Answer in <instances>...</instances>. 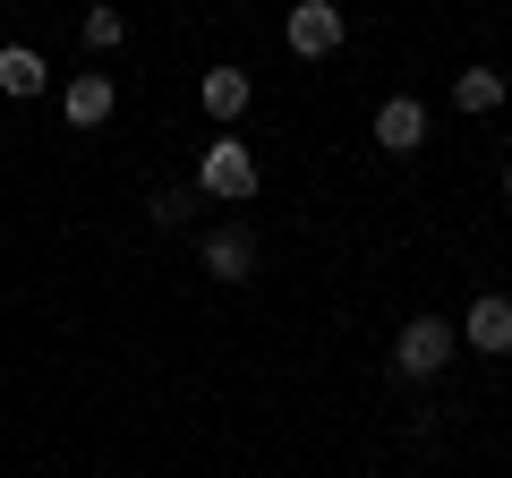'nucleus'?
Returning a JSON list of instances; mask_svg holds the SVG:
<instances>
[{
  "label": "nucleus",
  "instance_id": "nucleus-5",
  "mask_svg": "<svg viewBox=\"0 0 512 478\" xmlns=\"http://www.w3.org/2000/svg\"><path fill=\"white\" fill-rule=\"evenodd\" d=\"M461 342H470V350H487V359H504V350H512V299H478V308H470V325H461Z\"/></svg>",
  "mask_w": 512,
  "mask_h": 478
},
{
  "label": "nucleus",
  "instance_id": "nucleus-10",
  "mask_svg": "<svg viewBox=\"0 0 512 478\" xmlns=\"http://www.w3.org/2000/svg\"><path fill=\"white\" fill-rule=\"evenodd\" d=\"M453 103L461 111H495V103H504V69H461L453 77Z\"/></svg>",
  "mask_w": 512,
  "mask_h": 478
},
{
  "label": "nucleus",
  "instance_id": "nucleus-9",
  "mask_svg": "<svg viewBox=\"0 0 512 478\" xmlns=\"http://www.w3.org/2000/svg\"><path fill=\"white\" fill-rule=\"evenodd\" d=\"M205 111H214V120H239V111H248V77L239 69H205Z\"/></svg>",
  "mask_w": 512,
  "mask_h": 478
},
{
  "label": "nucleus",
  "instance_id": "nucleus-7",
  "mask_svg": "<svg viewBox=\"0 0 512 478\" xmlns=\"http://www.w3.org/2000/svg\"><path fill=\"white\" fill-rule=\"evenodd\" d=\"M43 77H52V69H43L26 43H9V52H0V94H18V103H26V94H43Z\"/></svg>",
  "mask_w": 512,
  "mask_h": 478
},
{
  "label": "nucleus",
  "instance_id": "nucleus-6",
  "mask_svg": "<svg viewBox=\"0 0 512 478\" xmlns=\"http://www.w3.org/2000/svg\"><path fill=\"white\" fill-rule=\"evenodd\" d=\"M111 103H120V94H111V77H77V86L60 94V111H69L77 129H103V120H111Z\"/></svg>",
  "mask_w": 512,
  "mask_h": 478
},
{
  "label": "nucleus",
  "instance_id": "nucleus-2",
  "mask_svg": "<svg viewBox=\"0 0 512 478\" xmlns=\"http://www.w3.org/2000/svg\"><path fill=\"white\" fill-rule=\"evenodd\" d=\"M444 359H453V325H436V316L402 325V342H393V368H402V376H436Z\"/></svg>",
  "mask_w": 512,
  "mask_h": 478
},
{
  "label": "nucleus",
  "instance_id": "nucleus-1",
  "mask_svg": "<svg viewBox=\"0 0 512 478\" xmlns=\"http://www.w3.org/2000/svg\"><path fill=\"white\" fill-rule=\"evenodd\" d=\"M291 52L299 60H333L342 52V9H333V0H299L291 9Z\"/></svg>",
  "mask_w": 512,
  "mask_h": 478
},
{
  "label": "nucleus",
  "instance_id": "nucleus-8",
  "mask_svg": "<svg viewBox=\"0 0 512 478\" xmlns=\"http://www.w3.org/2000/svg\"><path fill=\"white\" fill-rule=\"evenodd\" d=\"M205 265H214L222 282H248V265H256V239H248V231H214V248H205Z\"/></svg>",
  "mask_w": 512,
  "mask_h": 478
},
{
  "label": "nucleus",
  "instance_id": "nucleus-11",
  "mask_svg": "<svg viewBox=\"0 0 512 478\" xmlns=\"http://www.w3.org/2000/svg\"><path fill=\"white\" fill-rule=\"evenodd\" d=\"M120 35H128L120 9H86V43H94V52H120Z\"/></svg>",
  "mask_w": 512,
  "mask_h": 478
},
{
  "label": "nucleus",
  "instance_id": "nucleus-13",
  "mask_svg": "<svg viewBox=\"0 0 512 478\" xmlns=\"http://www.w3.org/2000/svg\"><path fill=\"white\" fill-rule=\"evenodd\" d=\"M504 197H512V171H504Z\"/></svg>",
  "mask_w": 512,
  "mask_h": 478
},
{
  "label": "nucleus",
  "instance_id": "nucleus-3",
  "mask_svg": "<svg viewBox=\"0 0 512 478\" xmlns=\"http://www.w3.org/2000/svg\"><path fill=\"white\" fill-rule=\"evenodd\" d=\"M197 188L205 197H256V163H248V146H205V163H197Z\"/></svg>",
  "mask_w": 512,
  "mask_h": 478
},
{
  "label": "nucleus",
  "instance_id": "nucleus-12",
  "mask_svg": "<svg viewBox=\"0 0 512 478\" xmlns=\"http://www.w3.org/2000/svg\"><path fill=\"white\" fill-rule=\"evenodd\" d=\"M188 205H197L188 188H163V197H154V222H188Z\"/></svg>",
  "mask_w": 512,
  "mask_h": 478
},
{
  "label": "nucleus",
  "instance_id": "nucleus-4",
  "mask_svg": "<svg viewBox=\"0 0 512 478\" xmlns=\"http://www.w3.org/2000/svg\"><path fill=\"white\" fill-rule=\"evenodd\" d=\"M376 146H384V154H419V146H427V111L410 103V94H393V103L376 111Z\"/></svg>",
  "mask_w": 512,
  "mask_h": 478
}]
</instances>
